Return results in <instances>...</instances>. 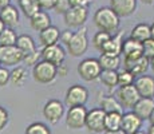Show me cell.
I'll return each mask as SVG.
<instances>
[{"label":"cell","instance_id":"cell-1","mask_svg":"<svg viewBox=\"0 0 154 134\" xmlns=\"http://www.w3.org/2000/svg\"><path fill=\"white\" fill-rule=\"evenodd\" d=\"M94 24L98 27L99 31H105L109 34H117L121 24V17L118 16L110 7H100L95 11L93 16Z\"/></svg>","mask_w":154,"mask_h":134},{"label":"cell","instance_id":"cell-44","mask_svg":"<svg viewBox=\"0 0 154 134\" xmlns=\"http://www.w3.org/2000/svg\"><path fill=\"white\" fill-rule=\"evenodd\" d=\"M8 5H11V0H0V10L8 7Z\"/></svg>","mask_w":154,"mask_h":134},{"label":"cell","instance_id":"cell-35","mask_svg":"<svg viewBox=\"0 0 154 134\" xmlns=\"http://www.w3.org/2000/svg\"><path fill=\"white\" fill-rule=\"evenodd\" d=\"M72 8L71 5V0H55V5H54V11L56 14L64 15L66 12Z\"/></svg>","mask_w":154,"mask_h":134},{"label":"cell","instance_id":"cell-22","mask_svg":"<svg viewBox=\"0 0 154 134\" xmlns=\"http://www.w3.org/2000/svg\"><path fill=\"white\" fill-rule=\"evenodd\" d=\"M29 24L31 27L38 32H42L46 28H48L51 24V17L46 11H39L38 14H35L32 17H29Z\"/></svg>","mask_w":154,"mask_h":134},{"label":"cell","instance_id":"cell-9","mask_svg":"<svg viewBox=\"0 0 154 134\" xmlns=\"http://www.w3.org/2000/svg\"><path fill=\"white\" fill-rule=\"evenodd\" d=\"M64 23L70 28H82L88 17V8L83 7H72L69 12L63 15Z\"/></svg>","mask_w":154,"mask_h":134},{"label":"cell","instance_id":"cell-38","mask_svg":"<svg viewBox=\"0 0 154 134\" xmlns=\"http://www.w3.org/2000/svg\"><path fill=\"white\" fill-rule=\"evenodd\" d=\"M11 71L7 67L0 66V87H4L7 83H10Z\"/></svg>","mask_w":154,"mask_h":134},{"label":"cell","instance_id":"cell-32","mask_svg":"<svg viewBox=\"0 0 154 134\" xmlns=\"http://www.w3.org/2000/svg\"><path fill=\"white\" fill-rule=\"evenodd\" d=\"M111 36H112L111 34H109V32H105V31H98V32H95V35L93 36V46L95 47L97 50L102 51L103 46H105V44L111 39Z\"/></svg>","mask_w":154,"mask_h":134},{"label":"cell","instance_id":"cell-7","mask_svg":"<svg viewBox=\"0 0 154 134\" xmlns=\"http://www.w3.org/2000/svg\"><path fill=\"white\" fill-rule=\"evenodd\" d=\"M105 118L106 113L100 107H94L88 110L86 118V129L93 134H99L105 132Z\"/></svg>","mask_w":154,"mask_h":134},{"label":"cell","instance_id":"cell-25","mask_svg":"<svg viewBox=\"0 0 154 134\" xmlns=\"http://www.w3.org/2000/svg\"><path fill=\"white\" fill-rule=\"evenodd\" d=\"M16 47L24 54V56L28 55V54H31V52H34V51H36L35 40L32 39V36H29V35H27V34L19 35L17 42H16Z\"/></svg>","mask_w":154,"mask_h":134},{"label":"cell","instance_id":"cell-15","mask_svg":"<svg viewBox=\"0 0 154 134\" xmlns=\"http://www.w3.org/2000/svg\"><path fill=\"white\" fill-rule=\"evenodd\" d=\"M142 122L143 121H142L137 114H134L133 111L123 113L121 130L125 134H135L140 132V129L142 127Z\"/></svg>","mask_w":154,"mask_h":134},{"label":"cell","instance_id":"cell-16","mask_svg":"<svg viewBox=\"0 0 154 134\" xmlns=\"http://www.w3.org/2000/svg\"><path fill=\"white\" fill-rule=\"evenodd\" d=\"M134 86L141 98H154V78L150 75H141L135 78Z\"/></svg>","mask_w":154,"mask_h":134},{"label":"cell","instance_id":"cell-10","mask_svg":"<svg viewBox=\"0 0 154 134\" xmlns=\"http://www.w3.org/2000/svg\"><path fill=\"white\" fill-rule=\"evenodd\" d=\"M115 97L119 101V103L122 105V107L126 109H131L137 105V102L141 99V95L137 91L134 85L131 86H126V87H119L115 93Z\"/></svg>","mask_w":154,"mask_h":134},{"label":"cell","instance_id":"cell-20","mask_svg":"<svg viewBox=\"0 0 154 134\" xmlns=\"http://www.w3.org/2000/svg\"><path fill=\"white\" fill-rule=\"evenodd\" d=\"M0 19H2L4 27L8 28H14L15 26L19 23V11L15 5H8V7L0 10Z\"/></svg>","mask_w":154,"mask_h":134},{"label":"cell","instance_id":"cell-2","mask_svg":"<svg viewBox=\"0 0 154 134\" xmlns=\"http://www.w3.org/2000/svg\"><path fill=\"white\" fill-rule=\"evenodd\" d=\"M32 76H34L35 82L48 85V83L54 82L58 76V67L48 62L40 61L39 63L32 67Z\"/></svg>","mask_w":154,"mask_h":134},{"label":"cell","instance_id":"cell-3","mask_svg":"<svg viewBox=\"0 0 154 134\" xmlns=\"http://www.w3.org/2000/svg\"><path fill=\"white\" fill-rule=\"evenodd\" d=\"M76 71H78L79 76L83 80H86V82H93V80L99 79L100 73H102V67H100L98 59L86 58L83 61L79 62Z\"/></svg>","mask_w":154,"mask_h":134},{"label":"cell","instance_id":"cell-51","mask_svg":"<svg viewBox=\"0 0 154 134\" xmlns=\"http://www.w3.org/2000/svg\"><path fill=\"white\" fill-rule=\"evenodd\" d=\"M150 67H152V70L154 71V58L150 59Z\"/></svg>","mask_w":154,"mask_h":134},{"label":"cell","instance_id":"cell-40","mask_svg":"<svg viewBox=\"0 0 154 134\" xmlns=\"http://www.w3.org/2000/svg\"><path fill=\"white\" fill-rule=\"evenodd\" d=\"M40 5L42 11H48V10H54L55 5V0H38Z\"/></svg>","mask_w":154,"mask_h":134},{"label":"cell","instance_id":"cell-31","mask_svg":"<svg viewBox=\"0 0 154 134\" xmlns=\"http://www.w3.org/2000/svg\"><path fill=\"white\" fill-rule=\"evenodd\" d=\"M19 35L15 32L14 28L5 27L3 32L0 34V47H8V46H16V42Z\"/></svg>","mask_w":154,"mask_h":134},{"label":"cell","instance_id":"cell-37","mask_svg":"<svg viewBox=\"0 0 154 134\" xmlns=\"http://www.w3.org/2000/svg\"><path fill=\"white\" fill-rule=\"evenodd\" d=\"M40 61H42V52L36 50V51H34V52L28 54V55H26L24 56V61H23V62H26V63H27V66L34 67L35 64H38Z\"/></svg>","mask_w":154,"mask_h":134},{"label":"cell","instance_id":"cell-12","mask_svg":"<svg viewBox=\"0 0 154 134\" xmlns=\"http://www.w3.org/2000/svg\"><path fill=\"white\" fill-rule=\"evenodd\" d=\"M24 61V54L20 51L16 46H8V47H0V64L4 67L20 64Z\"/></svg>","mask_w":154,"mask_h":134},{"label":"cell","instance_id":"cell-47","mask_svg":"<svg viewBox=\"0 0 154 134\" xmlns=\"http://www.w3.org/2000/svg\"><path fill=\"white\" fill-rule=\"evenodd\" d=\"M143 4H147V5H152V4H154V0H141Z\"/></svg>","mask_w":154,"mask_h":134},{"label":"cell","instance_id":"cell-18","mask_svg":"<svg viewBox=\"0 0 154 134\" xmlns=\"http://www.w3.org/2000/svg\"><path fill=\"white\" fill-rule=\"evenodd\" d=\"M153 110H154V98H141L137 102V105L133 107L131 111L134 114H137L142 121L145 120L149 121Z\"/></svg>","mask_w":154,"mask_h":134},{"label":"cell","instance_id":"cell-27","mask_svg":"<svg viewBox=\"0 0 154 134\" xmlns=\"http://www.w3.org/2000/svg\"><path fill=\"white\" fill-rule=\"evenodd\" d=\"M98 61L102 70L118 71V68L121 66V56H111V55H106V54H100Z\"/></svg>","mask_w":154,"mask_h":134},{"label":"cell","instance_id":"cell-29","mask_svg":"<svg viewBox=\"0 0 154 134\" xmlns=\"http://www.w3.org/2000/svg\"><path fill=\"white\" fill-rule=\"evenodd\" d=\"M10 82L16 87H22L27 82V70L22 66H16L11 70Z\"/></svg>","mask_w":154,"mask_h":134},{"label":"cell","instance_id":"cell-6","mask_svg":"<svg viewBox=\"0 0 154 134\" xmlns=\"http://www.w3.org/2000/svg\"><path fill=\"white\" fill-rule=\"evenodd\" d=\"M88 101V90L82 85H72L67 89L64 103L69 107L85 106Z\"/></svg>","mask_w":154,"mask_h":134},{"label":"cell","instance_id":"cell-4","mask_svg":"<svg viewBox=\"0 0 154 134\" xmlns=\"http://www.w3.org/2000/svg\"><path fill=\"white\" fill-rule=\"evenodd\" d=\"M88 48V35H87V28L82 27L78 31L74 32L72 38H71L69 46H67V52L71 56H81L87 51Z\"/></svg>","mask_w":154,"mask_h":134},{"label":"cell","instance_id":"cell-50","mask_svg":"<svg viewBox=\"0 0 154 134\" xmlns=\"http://www.w3.org/2000/svg\"><path fill=\"white\" fill-rule=\"evenodd\" d=\"M5 27H4V24H3V22H2V19H0V34L3 32V30H4Z\"/></svg>","mask_w":154,"mask_h":134},{"label":"cell","instance_id":"cell-8","mask_svg":"<svg viewBox=\"0 0 154 134\" xmlns=\"http://www.w3.org/2000/svg\"><path fill=\"white\" fill-rule=\"evenodd\" d=\"M40 52H42V61L48 62V63L54 64L56 67L62 66L64 63V59H66V50L59 43L43 47V50Z\"/></svg>","mask_w":154,"mask_h":134},{"label":"cell","instance_id":"cell-13","mask_svg":"<svg viewBox=\"0 0 154 134\" xmlns=\"http://www.w3.org/2000/svg\"><path fill=\"white\" fill-rule=\"evenodd\" d=\"M150 67V61L143 55L137 59H123V68L131 73L134 76L145 75L147 68Z\"/></svg>","mask_w":154,"mask_h":134},{"label":"cell","instance_id":"cell-41","mask_svg":"<svg viewBox=\"0 0 154 134\" xmlns=\"http://www.w3.org/2000/svg\"><path fill=\"white\" fill-rule=\"evenodd\" d=\"M72 35H74V32L70 31V30L62 31V32H60V42H62L63 44H66V46H69V43H70L71 38H72Z\"/></svg>","mask_w":154,"mask_h":134},{"label":"cell","instance_id":"cell-17","mask_svg":"<svg viewBox=\"0 0 154 134\" xmlns=\"http://www.w3.org/2000/svg\"><path fill=\"white\" fill-rule=\"evenodd\" d=\"M123 34L122 32H117L111 36V39L103 46L102 54L106 55H111V56H121L122 54V47H123Z\"/></svg>","mask_w":154,"mask_h":134},{"label":"cell","instance_id":"cell-48","mask_svg":"<svg viewBox=\"0 0 154 134\" xmlns=\"http://www.w3.org/2000/svg\"><path fill=\"white\" fill-rule=\"evenodd\" d=\"M150 32H152V39L154 40V22L150 24Z\"/></svg>","mask_w":154,"mask_h":134},{"label":"cell","instance_id":"cell-34","mask_svg":"<svg viewBox=\"0 0 154 134\" xmlns=\"http://www.w3.org/2000/svg\"><path fill=\"white\" fill-rule=\"evenodd\" d=\"M135 82V76L131 73L123 68L122 71H118V86L119 87H126V86H131Z\"/></svg>","mask_w":154,"mask_h":134},{"label":"cell","instance_id":"cell-43","mask_svg":"<svg viewBox=\"0 0 154 134\" xmlns=\"http://www.w3.org/2000/svg\"><path fill=\"white\" fill-rule=\"evenodd\" d=\"M58 75L59 76H66L67 75V67L64 66V64H62V66L58 67Z\"/></svg>","mask_w":154,"mask_h":134},{"label":"cell","instance_id":"cell-19","mask_svg":"<svg viewBox=\"0 0 154 134\" xmlns=\"http://www.w3.org/2000/svg\"><path fill=\"white\" fill-rule=\"evenodd\" d=\"M122 54L123 59H137L142 56V43L131 39H125L123 40V47H122Z\"/></svg>","mask_w":154,"mask_h":134},{"label":"cell","instance_id":"cell-26","mask_svg":"<svg viewBox=\"0 0 154 134\" xmlns=\"http://www.w3.org/2000/svg\"><path fill=\"white\" fill-rule=\"evenodd\" d=\"M122 115L123 113H107L105 118V132H115L121 130L122 126Z\"/></svg>","mask_w":154,"mask_h":134},{"label":"cell","instance_id":"cell-49","mask_svg":"<svg viewBox=\"0 0 154 134\" xmlns=\"http://www.w3.org/2000/svg\"><path fill=\"white\" fill-rule=\"evenodd\" d=\"M146 134H154V126H149V129H147V133Z\"/></svg>","mask_w":154,"mask_h":134},{"label":"cell","instance_id":"cell-39","mask_svg":"<svg viewBox=\"0 0 154 134\" xmlns=\"http://www.w3.org/2000/svg\"><path fill=\"white\" fill-rule=\"evenodd\" d=\"M8 121H10V114H8L7 109L0 106V132L3 129H5V126L8 125Z\"/></svg>","mask_w":154,"mask_h":134},{"label":"cell","instance_id":"cell-33","mask_svg":"<svg viewBox=\"0 0 154 134\" xmlns=\"http://www.w3.org/2000/svg\"><path fill=\"white\" fill-rule=\"evenodd\" d=\"M24 134H51V130L43 122H32L27 126Z\"/></svg>","mask_w":154,"mask_h":134},{"label":"cell","instance_id":"cell-36","mask_svg":"<svg viewBox=\"0 0 154 134\" xmlns=\"http://www.w3.org/2000/svg\"><path fill=\"white\" fill-rule=\"evenodd\" d=\"M142 55H143L145 58H147L149 61L154 58V40L152 38L142 43Z\"/></svg>","mask_w":154,"mask_h":134},{"label":"cell","instance_id":"cell-14","mask_svg":"<svg viewBox=\"0 0 154 134\" xmlns=\"http://www.w3.org/2000/svg\"><path fill=\"white\" fill-rule=\"evenodd\" d=\"M109 7L119 17L130 16L137 10V0H110Z\"/></svg>","mask_w":154,"mask_h":134},{"label":"cell","instance_id":"cell-46","mask_svg":"<svg viewBox=\"0 0 154 134\" xmlns=\"http://www.w3.org/2000/svg\"><path fill=\"white\" fill-rule=\"evenodd\" d=\"M149 122H150V126H154V110H153L152 115H150V118H149Z\"/></svg>","mask_w":154,"mask_h":134},{"label":"cell","instance_id":"cell-21","mask_svg":"<svg viewBox=\"0 0 154 134\" xmlns=\"http://www.w3.org/2000/svg\"><path fill=\"white\" fill-rule=\"evenodd\" d=\"M60 32L58 27L55 26H50L48 28H46L44 31L39 32V42L43 47L47 46H52V44H56L59 40H60Z\"/></svg>","mask_w":154,"mask_h":134},{"label":"cell","instance_id":"cell-5","mask_svg":"<svg viewBox=\"0 0 154 134\" xmlns=\"http://www.w3.org/2000/svg\"><path fill=\"white\" fill-rule=\"evenodd\" d=\"M88 110L85 106L69 107L66 113V126L71 130H79L86 127V118Z\"/></svg>","mask_w":154,"mask_h":134},{"label":"cell","instance_id":"cell-45","mask_svg":"<svg viewBox=\"0 0 154 134\" xmlns=\"http://www.w3.org/2000/svg\"><path fill=\"white\" fill-rule=\"evenodd\" d=\"M103 134H125V133L122 130H115V132H107L106 130V132H103Z\"/></svg>","mask_w":154,"mask_h":134},{"label":"cell","instance_id":"cell-30","mask_svg":"<svg viewBox=\"0 0 154 134\" xmlns=\"http://www.w3.org/2000/svg\"><path fill=\"white\" fill-rule=\"evenodd\" d=\"M99 80L103 86L109 89H114L118 86V71L112 70H102Z\"/></svg>","mask_w":154,"mask_h":134},{"label":"cell","instance_id":"cell-42","mask_svg":"<svg viewBox=\"0 0 154 134\" xmlns=\"http://www.w3.org/2000/svg\"><path fill=\"white\" fill-rule=\"evenodd\" d=\"M91 3V0H71V5L72 7H83L88 8V4Z\"/></svg>","mask_w":154,"mask_h":134},{"label":"cell","instance_id":"cell-28","mask_svg":"<svg viewBox=\"0 0 154 134\" xmlns=\"http://www.w3.org/2000/svg\"><path fill=\"white\" fill-rule=\"evenodd\" d=\"M19 8L26 17H32L35 14H38L40 10V5L38 0H19Z\"/></svg>","mask_w":154,"mask_h":134},{"label":"cell","instance_id":"cell-52","mask_svg":"<svg viewBox=\"0 0 154 134\" xmlns=\"http://www.w3.org/2000/svg\"><path fill=\"white\" fill-rule=\"evenodd\" d=\"M135 134H146V133H143V132H141V130H140V132H138V133H135Z\"/></svg>","mask_w":154,"mask_h":134},{"label":"cell","instance_id":"cell-11","mask_svg":"<svg viewBox=\"0 0 154 134\" xmlns=\"http://www.w3.org/2000/svg\"><path fill=\"white\" fill-rule=\"evenodd\" d=\"M43 115L50 123L56 125L64 115V103L58 99H50L43 107Z\"/></svg>","mask_w":154,"mask_h":134},{"label":"cell","instance_id":"cell-23","mask_svg":"<svg viewBox=\"0 0 154 134\" xmlns=\"http://www.w3.org/2000/svg\"><path fill=\"white\" fill-rule=\"evenodd\" d=\"M99 107L106 114H107V113H123L122 105H121L119 101L117 99V97H112V95H106V97L100 98Z\"/></svg>","mask_w":154,"mask_h":134},{"label":"cell","instance_id":"cell-24","mask_svg":"<svg viewBox=\"0 0 154 134\" xmlns=\"http://www.w3.org/2000/svg\"><path fill=\"white\" fill-rule=\"evenodd\" d=\"M130 38L140 43L149 40L152 38V32H150V24L147 23H138L137 26L133 27L131 32H130Z\"/></svg>","mask_w":154,"mask_h":134}]
</instances>
